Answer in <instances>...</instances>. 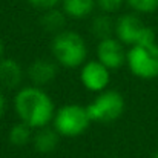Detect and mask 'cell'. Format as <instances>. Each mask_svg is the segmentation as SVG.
Masks as SVG:
<instances>
[{
	"instance_id": "cell-17",
	"label": "cell",
	"mask_w": 158,
	"mask_h": 158,
	"mask_svg": "<svg viewBox=\"0 0 158 158\" xmlns=\"http://www.w3.org/2000/svg\"><path fill=\"white\" fill-rule=\"evenodd\" d=\"M124 3H126V0H97V8L102 12L112 15V14L118 12Z\"/></svg>"
},
{
	"instance_id": "cell-16",
	"label": "cell",
	"mask_w": 158,
	"mask_h": 158,
	"mask_svg": "<svg viewBox=\"0 0 158 158\" xmlns=\"http://www.w3.org/2000/svg\"><path fill=\"white\" fill-rule=\"evenodd\" d=\"M126 3L137 14H152L158 9V0H126Z\"/></svg>"
},
{
	"instance_id": "cell-20",
	"label": "cell",
	"mask_w": 158,
	"mask_h": 158,
	"mask_svg": "<svg viewBox=\"0 0 158 158\" xmlns=\"http://www.w3.org/2000/svg\"><path fill=\"white\" fill-rule=\"evenodd\" d=\"M5 57V43H3V40L0 39V60Z\"/></svg>"
},
{
	"instance_id": "cell-10",
	"label": "cell",
	"mask_w": 158,
	"mask_h": 158,
	"mask_svg": "<svg viewBox=\"0 0 158 158\" xmlns=\"http://www.w3.org/2000/svg\"><path fill=\"white\" fill-rule=\"evenodd\" d=\"M26 77V71L23 66L9 57H3L0 60V85L6 89H19L23 86Z\"/></svg>"
},
{
	"instance_id": "cell-4",
	"label": "cell",
	"mask_w": 158,
	"mask_h": 158,
	"mask_svg": "<svg viewBox=\"0 0 158 158\" xmlns=\"http://www.w3.org/2000/svg\"><path fill=\"white\" fill-rule=\"evenodd\" d=\"M126 66L129 72L140 80L158 78V43L149 42L127 48Z\"/></svg>"
},
{
	"instance_id": "cell-8",
	"label": "cell",
	"mask_w": 158,
	"mask_h": 158,
	"mask_svg": "<svg viewBox=\"0 0 158 158\" xmlns=\"http://www.w3.org/2000/svg\"><path fill=\"white\" fill-rule=\"evenodd\" d=\"M95 54H97V60L100 63H103L110 71H117V69L126 66L127 49L115 35L98 40Z\"/></svg>"
},
{
	"instance_id": "cell-21",
	"label": "cell",
	"mask_w": 158,
	"mask_h": 158,
	"mask_svg": "<svg viewBox=\"0 0 158 158\" xmlns=\"http://www.w3.org/2000/svg\"><path fill=\"white\" fill-rule=\"evenodd\" d=\"M154 158H158V151L155 152V154H154Z\"/></svg>"
},
{
	"instance_id": "cell-12",
	"label": "cell",
	"mask_w": 158,
	"mask_h": 158,
	"mask_svg": "<svg viewBox=\"0 0 158 158\" xmlns=\"http://www.w3.org/2000/svg\"><path fill=\"white\" fill-rule=\"evenodd\" d=\"M97 0H61V11L68 19L83 20L94 12Z\"/></svg>"
},
{
	"instance_id": "cell-19",
	"label": "cell",
	"mask_w": 158,
	"mask_h": 158,
	"mask_svg": "<svg viewBox=\"0 0 158 158\" xmlns=\"http://www.w3.org/2000/svg\"><path fill=\"white\" fill-rule=\"evenodd\" d=\"M6 109H8V103H6V98L5 95L0 92V118L6 114Z\"/></svg>"
},
{
	"instance_id": "cell-18",
	"label": "cell",
	"mask_w": 158,
	"mask_h": 158,
	"mask_svg": "<svg viewBox=\"0 0 158 158\" xmlns=\"http://www.w3.org/2000/svg\"><path fill=\"white\" fill-rule=\"evenodd\" d=\"M26 2L31 6L42 9V11H48V9H52V8H57L58 5H61V0H26Z\"/></svg>"
},
{
	"instance_id": "cell-5",
	"label": "cell",
	"mask_w": 158,
	"mask_h": 158,
	"mask_svg": "<svg viewBox=\"0 0 158 158\" xmlns=\"http://www.w3.org/2000/svg\"><path fill=\"white\" fill-rule=\"evenodd\" d=\"M92 123H114L121 118L126 110V100L121 92L115 89H106L95 94L89 105H86Z\"/></svg>"
},
{
	"instance_id": "cell-3",
	"label": "cell",
	"mask_w": 158,
	"mask_h": 158,
	"mask_svg": "<svg viewBox=\"0 0 158 158\" xmlns=\"http://www.w3.org/2000/svg\"><path fill=\"white\" fill-rule=\"evenodd\" d=\"M92 124L86 106L78 103H68L55 109L52 126L57 134L63 138H77L88 132Z\"/></svg>"
},
{
	"instance_id": "cell-15",
	"label": "cell",
	"mask_w": 158,
	"mask_h": 158,
	"mask_svg": "<svg viewBox=\"0 0 158 158\" xmlns=\"http://www.w3.org/2000/svg\"><path fill=\"white\" fill-rule=\"evenodd\" d=\"M66 14L61 11V9H57V8H52V9H48L45 11L43 17H42V26L48 31V32H52V34H57L60 31L64 29V25H66Z\"/></svg>"
},
{
	"instance_id": "cell-7",
	"label": "cell",
	"mask_w": 158,
	"mask_h": 158,
	"mask_svg": "<svg viewBox=\"0 0 158 158\" xmlns=\"http://www.w3.org/2000/svg\"><path fill=\"white\" fill-rule=\"evenodd\" d=\"M110 78H112V71L107 69L97 58L86 60L80 66V83L86 91L92 94L106 91L109 88Z\"/></svg>"
},
{
	"instance_id": "cell-13",
	"label": "cell",
	"mask_w": 158,
	"mask_h": 158,
	"mask_svg": "<svg viewBox=\"0 0 158 158\" xmlns=\"http://www.w3.org/2000/svg\"><path fill=\"white\" fill-rule=\"evenodd\" d=\"M34 135V129H31L28 124L19 121L12 124L8 131V141L14 148H25L26 144H31Z\"/></svg>"
},
{
	"instance_id": "cell-6",
	"label": "cell",
	"mask_w": 158,
	"mask_h": 158,
	"mask_svg": "<svg viewBox=\"0 0 158 158\" xmlns=\"http://www.w3.org/2000/svg\"><path fill=\"white\" fill-rule=\"evenodd\" d=\"M114 35L127 48L155 42V31L144 25L143 20L135 14H123L115 20V32Z\"/></svg>"
},
{
	"instance_id": "cell-14",
	"label": "cell",
	"mask_w": 158,
	"mask_h": 158,
	"mask_svg": "<svg viewBox=\"0 0 158 158\" xmlns=\"http://www.w3.org/2000/svg\"><path fill=\"white\" fill-rule=\"evenodd\" d=\"M91 31L98 40L112 37L115 32V20H112L110 14L102 12L100 15L94 17V20L91 23Z\"/></svg>"
},
{
	"instance_id": "cell-1",
	"label": "cell",
	"mask_w": 158,
	"mask_h": 158,
	"mask_svg": "<svg viewBox=\"0 0 158 158\" xmlns=\"http://www.w3.org/2000/svg\"><path fill=\"white\" fill-rule=\"evenodd\" d=\"M14 112L19 121L28 124L31 129L51 126L55 114V105L45 88L26 85L17 89L12 98Z\"/></svg>"
},
{
	"instance_id": "cell-9",
	"label": "cell",
	"mask_w": 158,
	"mask_h": 158,
	"mask_svg": "<svg viewBox=\"0 0 158 158\" xmlns=\"http://www.w3.org/2000/svg\"><path fill=\"white\" fill-rule=\"evenodd\" d=\"M58 72V64L55 60L51 58H35L26 69V77L29 80V85L45 88L51 85Z\"/></svg>"
},
{
	"instance_id": "cell-2",
	"label": "cell",
	"mask_w": 158,
	"mask_h": 158,
	"mask_svg": "<svg viewBox=\"0 0 158 158\" xmlns=\"http://www.w3.org/2000/svg\"><path fill=\"white\" fill-rule=\"evenodd\" d=\"M51 54L58 66L75 69L88 60V43L78 32L63 29L54 34L51 40Z\"/></svg>"
},
{
	"instance_id": "cell-11",
	"label": "cell",
	"mask_w": 158,
	"mask_h": 158,
	"mask_svg": "<svg viewBox=\"0 0 158 158\" xmlns=\"http://www.w3.org/2000/svg\"><path fill=\"white\" fill-rule=\"evenodd\" d=\"M60 138L61 137L57 134V131L54 129L52 126H45V127H40V129L34 131L31 144H32L35 152L46 155V154L54 152L58 148Z\"/></svg>"
}]
</instances>
